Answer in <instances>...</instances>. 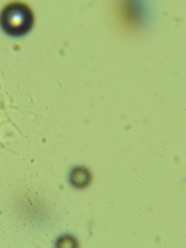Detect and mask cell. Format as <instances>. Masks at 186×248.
<instances>
[{
	"label": "cell",
	"instance_id": "6da1fadb",
	"mask_svg": "<svg viewBox=\"0 0 186 248\" xmlns=\"http://www.w3.org/2000/svg\"><path fill=\"white\" fill-rule=\"evenodd\" d=\"M2 28L11 36H23L33 25V14L27 5L11 3L2 11L0 16Z\"/></svg>",
	"mask_w": 186,
	"mask_h": 248
}]
</instances>
